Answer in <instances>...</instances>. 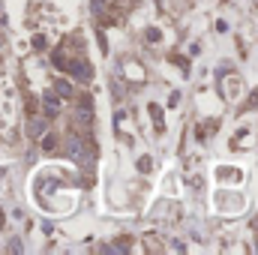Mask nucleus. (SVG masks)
Returning <instances> with one entry per match:
<instances>
[{
    "instance_id": "1",
    "label": "nucleus",
    "mask_w": 258,
    "mask_h": 255,
    "mask_svg": "<svg viewBox=\"0 0 258 255\" xmlns=\"http://www.w3.org/2000/svg\"><path fill=\"white\" fill-rule=\"evenodd\" d=\"M27 132L36 138V135H42V132H45V123H42V120H30V123H27Z\"/></svg>"
},
{
    "instance_id": "2",
    "label": "nucleus",
    "mask_w": 258,
    "mask_h": 255,
    "mask_svg": "<svg viewBox=\"0 0 258 255\" xmlns=\"http://www.w3.org/2000/svg\"><path fill=\"white\" fill-rule=\"evenodd\" d=\"M72 75H75V78H87V75H90V69H87V66H81V63H72Z\"/></svg>"
},
{
    "instance_id": "3",
    "label": "nucleus",
    "mask_w": 258,
    "mask_h": 255,
    "mask_svg": "<svg viewBox=\"0 0 258 255\" xmlns=\"http://www.w3.org/2000/svg\"><path fill=\"white\" fill-rule=\"evenodd\" d=\"M57 90H60L63 96H69V93H72V84H69V81H57Z\"/></svg>"
}]
</instances>
